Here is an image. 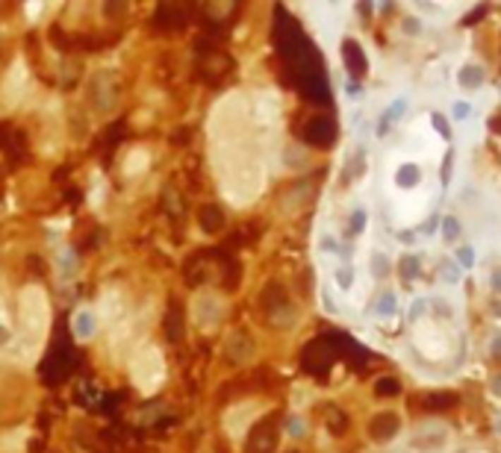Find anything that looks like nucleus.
I'll return each mask as SVG.
<instances>
[{"label":"nucleus","instance_id":"nucleus-1","mask_svg":"<svg viewBox=\"0 0 501 453\" xmlns=\"http://www.w3.org/2000/svg\"><path fill=\"white\" fill-rule=\"evenodd\" d=\"M342 62H345V71L354 80H363L366 71H369V59H366L357 39H345L342 42Z\"/></svg>","mask_w":501,"mask_h":453},{"label":"nucleus","instance_id":"nucleus-2","mask_svg":"<svg viewBox=\"0 0 501 453\" xmlns=\"http://www.w3.org/2000/svg\"><path fill=\"white\" fill-rule=\"evenodd\" d=\"M398 430H401V418H398L395 412H378L372 421H369V435H372L375 442H390V439H395Z\"/></svg>","mask_w":501,"mask_h":453},{"label":"nucleus","instance_id":"nucleus-3","mask_svg":"<svg viewBox=\"0 0 501 453\" xmlns=\"http://www.w3.org/2000/svg\"><path fill=\"white\" fill-rule=\"evenodd\" d=\"M304 139L310 144H330L333 139H337V124H333L330 118H322V115H315L313 121H307V130H304Z\"/></svg>","mask_w":501,"mask_h":453},{"label":"nucleus","instance_id":"nucleus-4","mask_svg":"<svg viewBox=\"0 0 501 453\" xmlns=\"http://www.w3.org/2000/svg\"><path fill=\"white\" fill-rule=\"evenodd\" d=\"M457 395L454 392H428V395H419L413 400V404H419V409L425 412H448L457 407Z\"/></svg>","mask_w":501,"mask_h":453},{"label":"nucleus","instance_id":"nucleus-5","mask_svg":"<svg viewBox=\"0 0 501 453\" xmlns=\"http://www.w3.org/2000/svg\"><path fill=\"white\" fill-rule=\"evenodd\" d=\"M277 445V430L272 421H265L260 424L254 433H250V439H248V453H272Z\"/></svg>","mask_w":501,"mask_h":453},{"label":"nucleus","instance_id":"nucleus-6","mask_svg":"<svg viewBox=\"0 0 501 453\" xmlns=\"http://www.w3.org/2000/svg\"><path fill=\"white\" fill-rule=\"evenodd\" d=\"M200 227H204V232H219L224 227V212L215 206V204H207V206H200Z\"/></svg>","mask_w":501,"mask_h":453},{"label":"nucleus","instance_id":"nucleus-7","mask_svg":"<svg viewBox=\"0 0 501 453\" xmlns=\"http://www.w3.org/2000/svg\"><path fill=\"white\" fill-rule=\"evenodd\" d=\"M483 77H487V71L481 68V65H463L460 68V74H457V80H460V86L463 89H478L481 82H483Z\"/></svg>","mask_w":501,"mask_h":453},{"label":"nucleus","instance_id":"nucleus-8","mask_svg":"<svg viewBox=\"0 0 501 453\" xmlns=\"http://www.w3.org/2000/svg\"><path fill=\"white\" fill-rule=\"evenodd\" d=\"M419 180H422V168H419V165H413V162L401 165V168H398V174H395V182H398L401 189L419 186Z\"/></svg>","mask_w":501,"mask_h":453},{"label":"nucleus","instance_id":"nucleus-9","mask_svg":"<svg viewBox=\"0 0 501 453\" xmlns=\"http://www.w3.org/2000/svg\"><path fill=\"white\" fill-rule=\"evenodd\" d=\"M404 109H407V100L404 97H398L395 100V104L387 109V112H383V118H380V127H378V132H387L398 118H401V115H404Z\"/></svg>","mask_w":501,"mask_h":453},{"label":"nucleus","instance_id":"nucleus-10","mask_svg":"<svg viewBox=\"0 0 501 453\" xmlns=\"http://www.w3.org/2000/svg\"><path fill=\"white\" fill-rule=\"evenodd\" d=\"M440 230H442V239H445L448 244L460 242V236H463V227H460V221H457L454 215H445L442 221H440Z\"/></svg>","mask_w":501,"mask_h":453},{"label":"nucleus","instance_id":"nucleus-11","mask_svg":"<svg viewBox=\"0 0 501 453\" xmlns=\"http://www.w3.org/2000/svg\"><path fill=\"white\" fill-rule=\"evenodd\" d=\"M375 395H378V397H395V395H401L398 377H380V380L375 383Z\"/></svg>","mask_w":501,"mask_h":453},{"label":"nucleus","instance_id":"nucleus-12","mask_svg":"<svg viewBox=\"0 0 501 453\" xmlns=\"http://www.w3.org/2000/svg\"><path fill=\"white\" fill-rule=\"evenodd\" d=\"M74 330H77V335H92V330H95V318H92V312H80L77 318H74Z\"/></svg>","mask_w":501,"mask_h":453},{"label":"nucleus","instance_id":"nucleus-13","mask_svg":"<svg viewBox=\"0 0 501 453\" xmlns=\"http://www.w3.org/2000/svg\"><path fill=\"white\" fill-rule=\"evenodd\" d=\"M375 312H378V315H392V312H395V294H392V292H383V294L378 297V304H375Z\"/></svg>","mask_w":501,"mask_h":453},{"label":"nucleus","instance_id":"nucleus-14","mask_svg":"<svg viewBox=\"0 0 501 453\" xmlns=\"http://www.w3.org/2000/svg\"><path fill=\"white\" fill-rule=\"evenodd\" d=\"M416 274H419V256H404V259H401V277L410 283Z\"/></svg>","mask_w":501,"mask_h":453},{"label":"nucleus","instance_id":"nucleus-15","mask_svg":"<svg viewBox=\"0 0 501 453\" xmlns=\"http://www.w3.org/2000/svg\"><path fill=\"white\" fill-rule=\"evenodd\" d=\"M165 333L171 335V339H180V309L171 306V315H165Z\"/></svg>","mask_w":501,"mask_h":453},{"label":"nucleus","instance_id":"nucleus-16","mask_svg":"<svg viewBox=\"0 0 501 453\" xmlns=\"http://www.w3.org/2000/svg\"><path fill=\"white\" fill-rule=\"evenodd\" d=\"M457 268H472L475 265V247L472 244H460L457 247Z\"/></svg>","mask_w":501,"mask_h":453},{"label":"nucleus","instance_id":"nucleus-17","mask_svg":"<svg viewBox=\"0 0 501 453\" xmlns=\"http://www.w3.org/2000/svg\"><path fill=\"white\" fill-rule=\"evenodd\" d=\"M430 121H433V127H437V132H440L442 139H451V127H448V121H445V115L433 112V115H430Z\"/></svg>","mask_w":501,"mask_h":453},{"label":"nucleus","instance_id":"nucleus-18","mask_svg":"<svg viewBox=\"0 0 501 453\" xmlns=\"http://www.w3.org/2000/svg\"><path fill=\"white\" fill-rule=\"evenodd\" d=\"M372 262H375V274H378V277H387V274H390V259L383 256V254H375Z\"/></svg>","mask_w":501,"mask_h":453},{"label":"nucleus","instance_id":"nucleus-19","mask_svg":"<svg viewBox=\"0 0 501 453\" xmlns=\"http://www.w3.org/2000/svg\"><path fill=\"white\" fill-rule=\"evenodd\" d=\"M451 168H454V150H448L445 162H442V182H445V186L451 182Z\"/></svg>","mask_w":501,"mask_h":453},{"label":"nucleus","instance_id":"nucleus-20","mask_svg":"<svg viewBox=\"0 0 501 453\" xmlns=\"http://www.w3.org/2000/svg\"><path fill=\"white\" fill-rule=\"evenodd\" d=\"M351 280H354V271H351V268H339L337 271V283L342 289H351Z\"/></svg>","mask_w":501,"mask_h":453},{"label":"nucleus","instance_id":"nucleus-21","mask_svg":"<svg viewBox=\"0 0 501 453\" xmlns=\"http://www.w3.org/2000/svg\"><path fill=\"white\" fill-rule=\"evenodd\" d=\"M366 227V212L363 209H357L354 215H351V232H360Z\"/></svg>","mask_w":501,"mask_h":453},{"label":"nucleus","instance_id":"nucleus-22","mask_svg":"<svg viewBox=\"0 0 501 453\" xmlns=\"http://www.w3.org/2000/svg\"><path fill=\"white\" fill-rule=\"evenodd\" d=\"M487 12H490V6H478L472 15H466V18H463V24H466V27H469V24H478V21H481V18H483V15H487Z\"/></svg>","mask_w":501,"mask_h":453},{"label":"nucleus","instance_id":"nucleus-23","mask_svg":"<svg viewBox=\"0 0 501 453\" xmlns=\"http://www.w3.org/2000/svg\"><path fill=\"white\" fill-rule=\"evenodd\" d=\"M442 277H445L448 283H454V280L460 277V271H457V265H454V262H442Z\"/></svg>","mask_w":501,"mask_h":453},{"label":"nucleus","instance_id":"nucleus-24","mask_svg":"<svg viewBox=\"0 0 501 453\" xmlns=\"http://www.w3.org/2000/svg\"><path fill=\"white\" fill-rule=\"evenodd\" d=\"M472 115V106L469 104H454V118L460 121V118H469Z\"/></svg>","mask_w":501,"mask_h":453},{"label":"nucleus","instance_id":"nucleus-25","mask_svg":"<svg viewBox=\"0 0 501 453\" xmlns=\"http://www.w3.org/2000/svg\"><path fill=\"white\" fill-rule=\"evenodd\" d=\"M490 130H493V132H498V136H501V112H498V115H493V118H490Z\"/></svg>","mask_w":501,"mask_h":453},{"label":"nucleus","instance_id":"nucleus-26","mask_svg":"<svg viewBox=\"0 0 501 453\" xmlns=\"http://www.w3.org/2000/svg\"><path fill=\"white\" fill-rule=\"evenodd\" d=\"M404 27H407V32H419V27H422V24L410 18V21H404Z\"/></svg>","mask_w":501,"mask_h":453},{"label":"nucleus","instance_id":"nucleus-27","mask_svg":"<svg viewBox=\"0 0 501 453\" xmlns=\"http://www.w3.org/2000/svg\"><path fill=\"white\" fill-rule=\"evenodd\" d=\"M493 392H495V395H498V397H501V374H498V377H495V380H493Z\"/></svg>","mask_w":501,"mask_h":453},{"label":"nucleus","instance_id":"nucleus-28","mask_svg":"<svg viewBox=\"0 0 501 453\" xmlns=\"http://www.w3.org/2000/svg\"><path fill=\"white\" fill-rule=\"evenodd\" d=\"M493 289H495V292H501V271L493 277Z\"/></svg>","mask_w":501,"mask_h":453},{"label":"nucleus","instance_id":"nucleus-29","mask_svg":"<svg viewBox=\"0 0 501 453\" xmlns=\"http://www.w3.org/2000/svg\"><path fill=\"white\" fill-rule=\"evenodd\" d=\"M6 342H9V333H6V330H4V327H0V347H4V345H6Z\"/></svg>","mask_w":501,"mask_h":453}]
</instances>
